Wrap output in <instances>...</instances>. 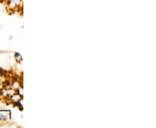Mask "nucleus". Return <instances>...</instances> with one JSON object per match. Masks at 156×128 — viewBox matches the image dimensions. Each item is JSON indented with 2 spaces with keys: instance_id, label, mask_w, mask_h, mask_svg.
<instances>
[{
  "instance_id": "obj_1",
  "label": "nucleus",
  "mask_w": 156,
  "mask_h": 128,
  "mask_svg": "<svg viewBox=\"0 0 156 128\" xmlns=\"http://www.w3.org/2000/svg\"><path fill=\"white\" fill-rule=\"evenodd\" d=\"M0 119H6L5 115L3 112H0Z\"/></svg>"
}]
</instances>
